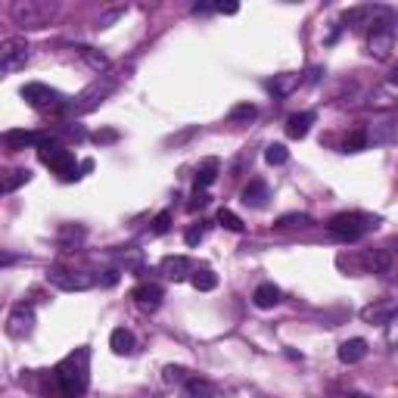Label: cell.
Listing matches in <instances>:
<instances>
[{"label": "cell", "mask_w": 398, "mask_h": 398, "mask_svg": "<svg viewBox=\"0 0 398 398\" xmlns=\"http://www.w3.org/2000/svg\"><path fill=\"white\" fill-rule=\"evenodd\" d=\"M44 395L47 398H84L90 383V349H75L53 371H44Z\"/></svg>", "instance_id": "6da1fadb"}, {"label": "cell", "mask_w": 398, "mask_h": 398, "mask_svg": "<svg viewBox=\"0 0 398 398\" xmlns=\"http://www.w3.org/2000/svg\"><path fill=\"white\" fill-rule=\"evenodd\" d=\"M395 38H398V16L389 7H380L371 28H367V53L377 56V60H386L392 53V47H395Z\"/></svg>", "instance_id": "7a4b0ae2"}, {"label": "cell", "mask_w": 398, "mask_h": 398, "mask_svg": "<svg viewBox=\"0 0 398 398\" xmlns=\"http://www.w3.org/2000/svg\"><path fill=\"white\" fill-rule=\"evenodd\" d=\"M38 159H41L53 175H60V181H66V184L82 177V165L75 162V156L69 153L60 140H53L50 134H44L41 143H38Z\"/></svg>", "instance_id": "3957f363"}, {"label": "cell", "mask_w": 398, "mask_h": 398, "mask_svg": "<svg viewBox=\"0 0 398 398\" xmlns=\"http://www.w3.org/2000/svg\"><path fill=\"white\" fill-rule=\"evenodd\" d=\"M377 227H380V218L367 215V212H339V215H333L330 224H327V230H330L336 240H343V243H358L361 236H367Z\"/></svg>", "instance_id": "277c9868"}, {"label": "cell", "mask_w": 398, "mask_h": 398, "mask_svg": "<svg viewBox=\"0 0 398 398\" xmlns=\"http://www.w3.org/2000/svg\"><path fill=\"white\" fill-rule=\"evenodd\" d=\"M10 13H13L16 25H22V28H44L53 19L56 3L53 0H16Z\"/></svg>", "instance_id": "5b68a950"}, {"label": "cell", "mask_w": 398, "mask_h": 398, "mask_svg": "<svg viewBox=\"0 0 398 398\" xmlns=\"http://www.w3.org/2000/svg\"><path fill=\"white\" fill-rule=\"evenodd\" d=\"M22 100L28 103L32 109H41V112H62V109H69V100L60 94L56 88H50V84H41V82H28L25 88H22Z\"/></svg>", "instance_id": "8992f818"}, {"label": "cell", "mask_w": 398, "mask_h": 398, "mask_svg": "<svg viewBox=\"0 0 398 398\" xmlns=\"http://www.w3.org/2000/svg\"><path fill=\"white\" fill-rule=\"evenodd\" d=\"M28 62V41L13 34V38H3L0 41V72L3 75H13L19 69H25Z\"/></svg>", "instance_id": "52a82bcc"}, {"label": "cell", "mask_w": 398, "mask_h": 398, "mask_svg": "<svg viewBox=\"0 0 398 398\" xmlns=\"http://www.w3.org/2000/svg\"><path fill=\"white\" fill-rule=\"evenodd\" d=\"M47 280L62 293H84L94 286V277L84 274V271H66V268H53L47 274Z\"/></svg>", "instance_id": "ba28073f"}, {"label": "cell", "mask_w": 398, "mask_h": 398, "mask_svg": "<svg viewBox=\"0 0 398 398\" xmlns=\"http://www.w3.org/2000/svg\"><path fill=\"white\" fill-rule=\"evenodd\" d=\"M34 330V308L32 305H16L7 317V333L13 339H25Z\"/></svg>", "instance_id": "9c48e42d"}, {"label": "cell", "mask_w": 398, "mask_h": 398, "mask_svg": "<svg viewBox=\"0 0 398 398\" xmlns=\"http://www.w3.org/2000/svg\"><path fill=\"white\" fill-rule=\"evenodd\" d=\"M361 264H364L371 274H389L392 264H395V256L389 249H367L361 256Z\"/></svg>", "instance_id": "30bf717a"}, {"label": "cell", "mask_w": 398, "mask_h": 398, "mask_svg": "<svg viewBox=\"0 0 398 398\" xmlns=\"http://www.w3.org/2000/svg\"><path fill=\"white\" fill-rule=\"evenodd\" d=\"M131 296H134V302L140 305L143 311H156L159 305H162L165 293H162V286H159V284H140V286H134Z\"/></svg>", "instance_id": "8fae6325"}, {"label": "cell", "mask_w": 398, "mask_h": 398, "mask_svg": "<svg viewBox=\"0 0 398 398\" xmlns=\"http://www.w3.org/2000/svg\"><path fill=\"white\" fill-rule=\"evenodd\" d=\"M162 274L177 284V280H187V277L193 274V264H190V258H184V256H165L162 258Z\"/></svg>", "instance_id": "7c38bea8"}, {"label": "cell", "mask_w": 398, "mask_h": 398, "mask_svg": "<svg viewBox=\"0 0 398 398\" xmlns=\"http://www.w3.org/2000/svg\"><path fill=\"white\" fill-rule=\"evenodd\" d=\"M41 137L44 134H38V131H7V134H3V143H7V149L19 153V149H25V147H38Z\"/></svg>", "instance_id": "4fadbf2b"}, {"label": "cell", "mask_w": 398, "mask_h": 398, "mask_svg": "<svg viewBox=\"0 0 398 398\" xmlns=\"http://www.w3.org/2000/svg\"><path fill=\"white\" fill-rule=\"evenodd\" d=\"M311 125H314V112H296L286 119V134H290L293 140H302L311 131Z\"/></svg>", "instance_id": "5bb4252c"}, {"label": "cell", "mask_w": 398, "mask_h": 398, "mask_svg": "<svg viewBox=\"0 0 398 398\" xmlns=\"http://www.w3.org/2000/svg\"><path fill=\"white\" fill-rule=\"evenodd\" d=\"M264 199H268V184H264L262 177H252V181L243 187V203L252 206V209H262Z\"/></svg>", "instance_id": "9a60e30c"}, {"label": "cell", "mask_w": 398, "mask_h": 398, "mask_svg": "<svg viewBox=\"0 0 398 398\" xmlns=\"http://www.w3.org/2000/svg\"><path fill=\"white\" fill-rule=\"evenodd\" d=\"M364 355H367L364 339H345V343L339 345V361H343V364H358Z\"/></svg>", "instance_id": "2e32d148"}, {"label": "cell", "mask_w": 398, "mask_h": 398, "mask_svg": "<svg viewBox=\"0 0 398 398\" xmlns=\"http://www.w3.org/2000/svg\"><path fill=\"white\" fill-rule=\"evenodd\" d=\"M134 333L125 330V327H119V330L109 333V349L115 351V355H131L134 351Z\"/></svg>", "instance_id": "e0dca14e"}, {"label": "cell", "mask_w": 398, "mask_h": 398, "mask_svg": "<svg viewBox=\"0 0 398 398\" xmlns=\"http://www.w3.org/2000/svg\"><path fill=\"white\" fill-rule=\"evenodd\" d=\"M398 314V305L395 302H383V305H371V308L361 311L367 324H389V317Z\"/></svg>", "instance_id": "ac0fdd59"}, {"label": "cell", "mask_w": 398, "mask_h": 398, "mask_svg": "<svg viewBox=\"0 0 398 398\" xmlns=\"http://www.w3.org/2000/svg\"><path fill=\"white\" fill-rule=\"evenodd\" d=\"M190 284H193L199 293H212L218 286V274L203 264V268H193V274H190Z\"/></svg>", "instance_id": "d6986e66"}, {"label": "cell", "mask_w": 398, "mask_h": 398, "mask_svg": "<svg viewBox=\"0 0 398 398\" xmlns=\"http://www.w3.org/2000/svg\"><path fill=\"white\" fill-rule=\"evenodd\" d=\"M252 302H256L258 308H274V305L280 302V290H277L274 284H258L256 293H252Z\"/></svg>", "instance_id": "ffe728a7"}, {"label": "cell", "mask_w": 398, "mask_h": 398, "mask_svg": "<svg viewBox=\"0 0 398 398\" xmlns=\"http://www.w3.org/2000/svg\"><path fill=\"white\" fill-rule=\"evenodd\" d=\"M184 395L187 398H215V386L209 380H199V377H190L184 383Z\"/></svg>", "instance_id": "44dd1931"}, {"label": "cell", "mask_w": 398, "mask_h": 398, "mask_svg": "<svg viewBox=\"0 0 398 398\" xmlns=\"http://www.w3.org/2000/svg\"><path fill=\"white\" fill-rule=\"evenodd\" d=\"M218 169H221V162L218 159H206L203 165H199V171H196V190H206L215 184L218 177Z\"/></svg>", "instance_id": "7402d4cb"}, {"label": "cell", "mask_w": 398, "mask_h": 398, "mask_svg": "<svg viewBox=\"0 0 398 398\" xmlns=\"http://www.w3.org/2000/svg\"><path fill=\"white\" fill-rule=\"evenodd\" d=\"M32 181V171L28 169H13L7 177H3V193H13L16 187H22V184Z\"/></svg>", "instance_id": "603a6c76"}, {"label": "cell", "mask_w": 398, "mask_h": 398, "mask_svg": "<svg viewBox=\"0 0 398 398\" xmlns=\"http://www.w3.org/2000/svg\"><path fill=\"white\" fill-rule=\"evenodd\" d=\"M78 56H82V60L88 62V66L94 69V72H103V69L109 66V60H106V56H103V53H97L94 47H78Z\"/></svg>", "instance_id": "cb8c5ba5"}, {"label": "cell", "mask_w": 398, "mask_h": 398, "mask_svg": "<svg viewBox=\"0 0 398 398\" xmlns=\"http://www.w3.org/2000/svg\"><path fill=\"white\" fill-rule=\"evenodd\" d=\"M364 147H367V131L364 128H355L349 137H345V143H343L345 153H361Z\"/></svg>", "instance_id": "d4e9b609"}, {"label": "cell", "mask_w": 398, "mask_h": 398, "mask_svg": "<svg viewBox=\"0 0 398 398\" xmlns=\"http://www.w3.org/2000/svg\"><path fill=\"white\" fill-rule=\"evenodd\" d=\"M286 159H290V149H286L284 143H271V147L264 149V162L268 165H286Z\"/></svg>", "instance_id": "484cf974"}, {"label": "cell", "mask_w": 398, "mask_h": 398, "mask_svg": "<svg viewBox=\"0 0 398 398\" xmlns=\"http://www.w3.org/2000/svg\"><path fill=\"white\" fill-rule=\"evenodd\" d=\"M296 84H299V75H280V78L268 82V88L274 90V94H280V97H284V94H290V90L296 88Z\"/></svg>", "instance_id": "4316f807"}, {"label": "cell", "mask_w": 398, "mask_h": 398, "mask_svg": "<svg viewBox=\"0 0 398 398\" xmlns=\"http://www.w3.org/2000/svg\"><path fill=\"white\" fill-rule=\"evenodd\" d=\"M218 224H221V227H227V230H234V234H243V227H246V224L240 221V215H234L230 209L218 212Z\"/></svg>", "instance_id": "83f0119b"}, {"label": "cell", "mask_w": 398, "mask_h": 398, "mask_svg": "<svg viewBox=\"0 0 398 398\" xmlns=\"http://www.w3.org/2000/svg\"><path fill=\"white\" fill-rule=\"evenodd\" d=\"M256 112H258V109L252 106V103H240V106L230 109V122H252Z\"/></svg>", "instance_id": "f1b7e54d"}, {"label": "cell", "mask_w": 398, "mask_h": 398, "mask_svg": "<svg viewBox=\"0 0 398 398\" xmlns=\"http://www.w3.org/2000/svg\"><path fill=\"white\" fill-rule=\"evenodd\" d=\"M308 224H311V215H305V212L299 215V212H296V215H284V218H280V221H277V227L286 230V227H308Z\"/></svg>", "instance_id": "f546056e"}, {"label": "cell", "mask_w": 398, "mask_h": 398, "mask_svg": "<svg viewBox=\"0 0 398 398\" xmlns=\"http://www.w3.org/2000/svg\"><path fill=\"white\" fill-rule=\"evenodd\" d=\"M82 240H84V227H72V224H66V227L60 230V246L82 243Z\"/></svg>", "instance_id": "4dcf8cb0"}, {"label": "cell", "mask_w": 398, "mask_h": 398, "mask_svg": "<svg viewBox=\"0 0 398 398\" xmlns=\"http://www.w3.org/2000/svg\"><path fill=\"white\" fill-rule=\"evenodd\" d=\"M169 227H171V212H159L153 218V234L162 236V234H169Z\"/></svg>", "instance_id": "1f68e13d"}, {"label": "cell", "mask_w": 398, "mask_h": 398, "mask_svg": "<svg viewBox=\"0 0 398 398\" xmlns=\"http://www.w3.org/2000/svg\"><path fill=\"white\" fill-rule=\"evenodd\" d=\"M165 383H187V371H184V367H177V364H169V367H165Z\"/></svg>", "instance_id": "d6a6232c"}, {"label": "cell", "mask_w": 398, "mask_h": 398, "mask_svg": "<svg viewBox=\"0 0 398 398\" xmlns=\"http://www.w3.org/2000/svg\"><path fill=\"white\" fill-rule=\"evenodd\" d=\"M209 203H212V196L206 193V190H196V193H193V199H190V203H187V209H190V212H196V209H206V206H209Z\"/></svg>", "instance_id": "836d02e7"}, {"label": "cell", "mask_w": 398, "mask_h": 398, "mask_svg": "<svg viewBox=\"0 0 398 398\" xmlns=\"http://www.w3.org/2000/svg\"><path fill=\"white\" fill-rule=\"evenodd\" d=\"M119 16H125V7H112V10H106V13L100 16V28H109L115 19H119Z\"/></svg>", "instance_id": "e575fe53"}, {"label": "cell", "mask_w": 398, "mask_h": 398, "mask_svg": "<svg viewBox=\"0 0 398 398\" xmlns=\"http://www.w3.org/2000/svg\"><path fill=\"white\" fill-rule=\"evenodd\" d=\"M203 236H206L203 227H190L187 234H184V240H187V246H199L203 243Z\"/></svg>", "instance_id": "d590c367"}, {"label": "cell", "mask_w": 398, "mask_h": 398, "mask_svg": "<svg viewBox=\"0 0 398 398\" xmlns=\"http://www.w3.org/2000/svg\"><path fill=\"white\" fill-rule=\"evenodd\" d=\"M94 140L97 143H115V140H119V131L103 128V131H97V134H94Z\"/></svg>", "instance_id": "8d00e7d4"}, {"label": "cell", "mask_w": 398, "mask_h": 398, "mask_svg": "<svg viewBox=\"0 0 398 398\" xmlns=\"http://www.w3.org/2000/svg\"><path fill=\"white\" fill-rule=\"evenodd\" d=\"M193 13H215L212 3H193Z\"/></svg>", "instance_id": "74e56055"}, {"label": "cell", "mask_w": 398, "mask_h": 398, "mask_svg": "<svg viewBox=\"0 0 398 398\" xmlns=\"http://www.w3.org/2000/svg\"><path fill=\"white\" fill-rule=\"evenodd\" d=\"M215 13H236V3H227V7H224V3H218V7H215Z\"/></svg>", "instance_id": "f35d334b"}, {"label": "cell", "mask_w": 398, "mask_h": 398, "mask_svg": "<svg viewBox=\"0 0 398 398\" xmlns=\"http://www.w3.org/2000/svg\"><path fill=\"white\" fill-rule=\"evenodd\" d=\"M119 280V271H106V284H115Z\"/></svg>", "instance_id": "ab89813d"}, {"label": "cell", "mask_w": 398, "mask_h": 398, "mask_svg": "<svg viewBox=\"0 0 398 398\" xmlns=\"http://www.w3.org/2000/svg\"><path fill=\"white\" fill-rule=\"evenodd\" d=\"M389 84H392V88H398V69H395V72L389 75Z\"/></svg>", "instance_id": "60d3db41"}, {"label": "cell", "mask_w": 398, "mask_h": 398, "mask_svg": "<svg viewBox=\"0 0 398 398\" xmlns=\"http://www.w3.org/2000/svg\"><path fill=\"white\" fill-rule=\"evenodd\" d=\"M349 398H371V395H361V392H355V395H349Z\"/></svg>", "instance_id": "b9f144b4"}]
</instances>
